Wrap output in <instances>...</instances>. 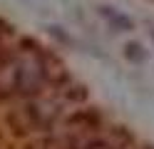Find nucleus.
<instances>
[{
  "instance_id": "nucleus-2",
  "label": "nucleus",
  "mask_w": 154,
  "mask_h": 149,
  "mask_svg": "<svg viewBox=\"0 0 154 149\" xmlns=\"http://www.w3.org/2000/svg\"><path fill=\"white\" fill-rule=\"evenodd\" d=\"M57 112H60V102L57 99L37 97V95L27 97V102L17 109V114H20L17 127L20 129H45L57 117Z\"/></svg>"
},
{
  "instance_id": "nucleus-1",
  "label": "nucleus",
  "mask_w": 154,
  "mask_h": 149,
  "mask_svg": "<svg viewBox=\"0 0 154 149\" xmlns=\"http://www.w3.org/2000/svg\"><path fill=\"white\" fill-rule=\"evenodd\" d=\"M47 82L45 57L35 50H15L0 60V95L35 97Z\"/></svg>"
}]
</instances>
